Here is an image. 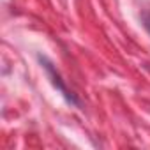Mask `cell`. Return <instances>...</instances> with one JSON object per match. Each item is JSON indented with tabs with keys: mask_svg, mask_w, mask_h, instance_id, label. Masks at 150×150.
Here are the masks:
<instances>
[{
	"mask_svg": "<svg viewBox=\"0 0 150 150\" xmlns=\"http://www.w3.org/2000/svg\"><path fill=\"white\" fill-rule=\"evenodd\" d=\"M143 20H145V27H146V28H148V32H150V14H145V18H143Z\"/></svg>",
	"mask_w": 150,
	"mask_h": 150,
	"instance_id": "cell-1",
	"label": "cell"
}]
</instances>
